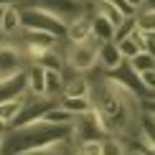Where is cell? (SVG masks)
I'll use <instances>...</instances> for the list:
<instances>
[{"instance_id":"22","label":"cell","mask_w":155,"mask_h":155,"mask_svg":"<svg viewBox=\"0 0 155 155\" xmlns=\"http://www.w3.org/2000/svg\"><path fill=\"white\" fill-rule=\"evenodd\" d=\"M135 31H137V15H135V18H125V21L114 28V43H120V41H125V38H130Z\"/></svg>"},{"instance_id":"10","label":"cell","mask_w":155,"mask_h":155,"mask_svg":"<svg viewBox=\"0 0 155 155\" xmlns=\"http://www.w3.org/2000/svg\"><path fill=\"white\" fill-rule=\"evenodd\" d=\"M97 64H99L107 74H112L114 69H120L122 66V56L117 51V43H114V41L99 43V46H97Z\"/></svg>"},{"instance_id":"12","label":"cell","mask_w":155,"mask_h":155,"mask_svg":"<svg viewBox=\"0 0 155 155\" xmlns=\"http://www.w3.org/2000/svg\"><path fill=\"white\" fill-rule=\"evenodd\" d=\"M74 153H76L74 137H66V140H56L51 145H43L38 150H31V153H23V155H74Z\"/></svg>"},{"instance_id":"5","label":"cell","mask_w":155,"mask_h":155,"mask_svg":"<svg viewBox=\"0 0 155 155\" xmlns=\"http://www.w3.org/2000/svg\"><path fill=\"white\" fill-rule=\"evenodd\" d=\"M71 137H74L76 145H81V143H92V140H104L107 137V130L102 127L99 114L92 109V112H87V114H81V117L74 120Z\"/></svg>"},{"instance_id":"7","label":"cell","mask_w":155,"mask_h":155,"mask_svg":"<svg viewBox=\"0 0 155 155\" xmlns=\"http://www.w3.org/2000/svg\"><path fill=\"white\" fill-rule=\"evenodd\" d=\"M41 8H46L51 13H56L59 18H64V21H71V18L76 15H84V8L89 5V0H41Z\"/></svg>"},{"instance_id":"18","label":"cell","mask_w":155,"mask_h":155,"mask_svg":"<svg viewBox=\"0 0 155 155\" xmlns=\"http://www.w3.org/2000/svg\"><path fill=\"white\" fill-rule=\"evenodd\" d=\"M23 99H25V94H23V97H15V99H8V102H3V104H0V120H3L5 125H10V127H13L15 117L21 114Z\"/></svg>"},{"instance_id":"14","label":"cell","mask_w":155,"mask_h":155,"mask_svg":"<svg viewBox=\"0 0 155 155\" xmlns=\"http://www.w3.org/2000/svg\"><path fill=\"white\" fill-rule=\"evenodd\" d=\"M18 31H21V10L15 5H8L5 8V15H3V23H0V36L15 38Z\"/></svg>"},{"instance_id":"34","label":"cell","mask_w":155,"mask_h":155,"mask_svg":"<svg viewBox=\"0 0 155 155\" xmlns=\"http://www.w3.org/2000/svg\"><path fill=\"white\" fill-rule=\"evenodd\" d=\"M130 155H143V153H137V150H130Z\"/></svg>"},{"instance_id":"24","label":"cell","mask_w":155,"mask_h":155,"mask_svg":"<svg viewBox=\"0 0 155 155\" xmlns=\"http://www.w3.org/2000/svg\"><path fill=\"white\" fill-rule=\"evenodd\" d=\"M130 64V69L135 74H143V71H150V69H155V59H150V56L147 54H143V51H140L137 56H135L132 61H127Z\"/></svg>"},{"instance_id":"31","label":"cell","mask_w":155,"mask_h":155,"mask_svg":"<svg viewBox=\"0 0 155 155\" xmlns=\"http://www.w3.org/2000/svg\"><path fill=\"white\" fill-rule=\"evenodd\" d=\"M5 8H8V5H0V23H3V15H5Z\"/></svg>"},{"instance_id":"3","label":"cell","mask_w":155,"mask_h":155,"mask_svg":"<svg viewBox=\"0 0 155 155\" xmlns=\"http://www.w3.org/2000/svg\"><path fill=\"white\" fill-rule=\"evenodd\" d=\"M21 28L25 31H41V33H48V36H56L66 38V21L59 18L56 13H51L41 5H31L28 10H21Z\"/></svg>"},{"instance_id":"2","label":"cell","mask_w":155,"mask_h":155,"mask_svg":"<svg viewBox=\"0 0 155 155\" xmlns=\"http://www.w3.org/2000/svg\"><path fill=\"white\" fill-rule=\"evenodd\" d=\"M71 137V125H48V122H31V125L15 127L5 135V143L0 155H23L38 150L43 145H51L56 140Z\"/></svg>"},{"instance_id":"17","label":"cell","mask_w":155,"mask_h":155,"mask_svg":"<svg viewBox=\"0 0 155 155\" xmlns=\"http://www.w3.org/2000/svg\"><path fill=\"white\" fill-rule=\"evenodd\" d=\"M59 107H64L69 114H74V117H81V114L92 112V99H71V97H61L59 99Z\"/></svg>"},{"instance_id":"1","label":"cell","mask_w":155,"mask_h":155,"mask_svg":"<svg viewBox=\"0 0 155 155\" xmlns=\"http://www.w3.org/2000/svg\"><path fill=\"white\" fill-rule=\"evenodd\" d=\"M89 99H92V109L102 120V127L107 130V137H122V135L137 132L143 107L137 97L120 81L109 76L99 79L97 84H92Z\"/></svg>"},{"instance_id":"28","label":"cell","mask_w":155,"mask_h":155,"mask_svg":"<svg viewBox=\"0 0 155 155\" xmlns=\"http://www.w3.org/2000/svg\"><path fill=\"white\" fill-rule=\"evenodd\" d=\"M140 107H143V114H145V117H153V120H155V99L140 102Z\"/></svg>"},{"instance_id":"8","label":"cell","mask_w":155,"mask_h":155,"mask_svg":"<svg viewBox=\"0 0 155 155\" xmlns=\"http://www.w3.org/2000/svg\"><path fill=\"white\" fill-rule=\"evenodd\" d=\"M92 38V18L84 13V15H76L66 23V41L69 43H87Z\"/></svg>"},{"instance_id":"9","label":"cell","mask_w":155,"mask_h":155,"mask_svg":"<svg viewBox=\"0 0 155 155\" xmlns=\"http://www.w3.org/2000/svg\"><path fill=\"white\" fill-rule=\"evenodd\" d=\"M25 94L46 97V69H41L38 64H28V69H25Z\"/></svg>"},{"instance_id":"33","label":"cell","mask_w":155,"mask_h":155,"mask_svg":"<svg viewBox=\"0 0 155 155\" xmlns=\"http://www.w3.org/2000/svg\"><path fill=\"white\" fill-rule=\"evenodd\" d=\"M3 143H5V135H0V150H3Z\"/></svg>"},{"instance_id":"19","label":"cell","mask_w":155,"mask_h":155,"mask_svg":"<svg viewBox=\"0 0 155 155\" xmlns=\"http://www.w3.org/2000/svg\"><path fill=\"white\" fill-rule=\"evenodd\" d=\"M61 94H64V76L59 71H48L46 69V97L59 102Z\"/></svg>"},{"instance_id":"26","label":"cell","mask_w":155,"mask_h":155,"mask_svg":"<svg viewBox=\"0 0 155 155\" xmlns=\"http://www.w3.org/2000/svg\"><path fill=\"white\" fill-rule=\"evenodd\" d=\"M117 51H120V56H122V61H132L135 56L140 54V48H137V43H135L132 38H125V41H120V43H117Z\"/></svg>"},{"instance_id":"4","label":"cell","mask_w":155,"mask_h":155,"mask_svg":"<svg viewBox=\"0 0 155 155\" xmlns=\"http://www.w3.org/2000/svg\"><path fill=\"white\" fill-rule=\"evenodd\" d=\"M28 69V56L15 38L0 36V76H13Z\"/></svg>"},{"instance_id":"20","label":"cell","mask_w":155,"mask_h":155,"mask_svg":"<svg viewBox=\"0 0 155 155\" xmlns=\"http://www.w3.org/2000/svg\"><path fill=\"white\" fill-rule=\"evenodd\" d=\"M137 31L155 36V8H143L137 13Z\"/></svg>"},{"instance_id":"21","label":"cell","mask_w":155,"mask_h":155,"mask_svg":"<svg viewBox=\"0 0 155 155\" xmlns=\"http://www.w3.org/2000/svg\"><path fill=\"white\" fill-rule=\"evenodd\" d=\"M94 5H97V13H99V15L104 18L107 23H112L114 28H117V25L125 21V15H122V13L114 8V5H109V3H94Z\"/></svg>"},{"instance_id":"6","label":"cell","mask_w":155,"mask_h":155,"mask_svg":"<svg viewBox=\"0 0 155 155\" xmlns=\"http://www.w3.org/2000/svg\"><path fill=\"white\" fill-rule=\"evenodd\" d=\"M97 46H99V43H97L94 38H89L87 43H71V48H69V54H66V64L79 74L92 71L97 66Z\"/></svg>"},{"instance_id":"29","label":"cell","mask_w":155,"mask_h":155,"mask_svg":"<svg viewBox=\"0 0 155 155\" xmlns=\"http://www.w3.org/2000/svg\"><path fill=\"white\" fill-rule=\"evenodd\" d=\"M125 3H127V5H130V8H135V10H137V13H140V10H143V5L147 3V0H125Z\"/></svg>"},{"instance_id":"32","label":"cell","mask_w":155,"mask_h":155,"mask_svg":"<svg viewBox=\"0 0 155 155\" xmlns=\"http://www.w3.org/2000/svg\"><path fill=\"white\" fill-rule=\"evenodd\" d=\"M0 5H15V0H0Z\"/></svg>"},{"instance_id":"15","label":"cell","mask_w":155,"mask_h":155,"mask_svg":"<svg viewBox=\"0 0 155 155\" xmlns=\"http://www.w3.org/2000/svg\"><path fill=\"white\" fill-rule=\"evenodd\" d=\"M92 92V81L87 76H76V79L64 84V94L61 97H71V99H87Z\"/></svg>"},{"instance_id":"23","label":"cell","mask_w":155,"mask_h":155,"mask_svg":"<svg viewBox=\"0 0 155 155\" xmlns=\"http://www.w3.org/2000/svg\"><path fill=\"white\" fill-rule=\"evenodd\" d=\"M102 155H130L120 137H104L102 140Z\"/></svg>"},{"instance_id":"11","label":"cell","mask_w":155,"mask_h":155,"mask_svg":"<svg viewBox=\"0 0 155 155\" xmlns=\"http://www.w3.org/2000/svg\"><path fill=\"white\" fill-rule=\"evenodd\" d=\"M23 94H25V71L5 76L0 81V104L8 99H15V97H23Z\"/></svg>"},{"instance_id":"25","label":"cell","mask_w":155,"mask_h":155,"mask_svg":"<svg viewBox=\"0 0 155 155\" xmlns=\"http://www.w3.org/2000/svg\"><path fill=\"white\" fill-rule=\"evenodd\" d=\"M137 132L155 147V120L153 117H145L143 114V117H140V125H137Z\"/></svg>"},{"instance_id":"13","label":"cell","mask_w":155,"mask_h":155,"mask_svg":"<svg viewBox=\"0 0 155 155\" xmlns=\"http://www.w3.org/2000/svg\"><path fill=\"white\" fill-rule=\"evenodd\" d=\"M92 38H94L97 43H109V41H114V25L107 23L99 13H94V15H92Z\"/></svg>"},{"instance_id":"16","label":"cell","mask_w":155,"mask_h":155,"mask_svg":"<svg viewBox=\"0 0 155 155\" xmlns=\"http://www.w3.org/2000/svg\"><path fill=\"white\" fill-rule=\"evenodd\" d=\"M33 64H38L41 69H48V71H59V74H61V69H64V56L59 54V48H48V51H43Z\"/></svg>"},{"instance_id":"30","label":"cell","mask_w":155,"mask_h":155,"mask_svg":"<svg viewBox=\"0 0 155 155\" xmlns=\"http://www.w3.org/2000/svg\"><path fill=\"white\" fill-rule=\"evenodd\" d=\"M10 132V125H5L3 120H0V135H8Z\"/></svg>"},{"instance_id":"35","label":"cell","mask_w":155,"mask_h":155,"mask_svg":"<svg viewBox=\"0 0 155 155\" xmlns=\"http://www.w3.org/2000/svg\"><path fill=\"white\" fill-rule=\"evenodd\" d=\"M74 155H81V153H79V147H76V153H74Z\"/></svg>"},{"instance_id":"27","label":"cell","mask_w":155,"mask_h":155,"mask_svg":"<svg viewBox=\"0 0 155 155\" xmlns=\"http://www.w3.org/2000/svg\"><path fill=\"white\" fill-rule=\"evenodd\" d=\"M81 155H102V140H92V143H81L76 145Z\"/></svg>"}]
</instances>
